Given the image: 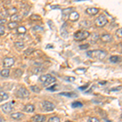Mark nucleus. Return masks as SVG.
Instances as JSON below:
<instances>
[{
    "label": "nucleus",
    "instance_id": "4",
    "mask_svg": "<svg viewBox=\"0 0 122 122\" xmlns=\"http://www.w3.org/2000/svg\"><path fill=\"white\" fill-rule=\"evenodd\" d=\"M107 23V19L104 15H100L97 19L95 20V25L98 27H103Z\"/></svg>",
    "mask_w": 122,
    "mask_h": 122
},
{
    "label": "nucleus",
    "instance_id": "6",
    "mask_svg": "<svg viewBox=\"0 0 122 122\" xmlns=\"http://www.w3.org/2000/svg\"><path fill=\"white\" fill-rule=\"evenodd\" d=\"M15 64V59L11 57H7L3 61V64L4 68H11Z\"/></svg>",
    "mask_w": 122,
    "mask_h": 122
},
{
    "label": "nucleus",
    "instance_id": "34",
    "mask_svg": "<svg viewBox=\"0 0 122 122\" xmlns=\"http://www.w3.org/2000/svg\"><path fill=\"white\" fill-rule=\"evenodd\" d=\"M86 71V68H77V69L75 70V72L76 73H84Z\"/></svg>",
    "mask_w": 122,
    "mask_h": 122
},
{
    "label": "nucleus",
    "instance_id": "43",
    "mask_svg": "<svg viewBox=\"0 0 122 122\" xmlns=\"http://www.w3.org/2000/svg\"><path fill=\"white\" fill-rule=\"evenodd\" d=\"M88 87H89V86H88V85H86V86H81V87H79V90H84L87 89Z\"/></svg>",
    "mask_w": 122,
    "mask_h": 122
},
{
    "label": "nucleus",
    "instance_id": "26",
    "mask_svg": "<svg viewBox=\"0 0 122 122\" xmlns=\"http://www.w3.org/2000/svg\"><path fill=\"white\" fill-rule=\"evenodd\" d=\"M72 107L73 108H76V107H83V104H82L81 102H73V103H72Z\"/></svg>",
    "mask_w": 122,
    "mask_h": 122
},
{
    "label": "nucleus",
    "instance_id": "41",
    "mask_svg": "<svg viewBox=\"0 0 122 122\" xmlns=\"http://www.w3.org/2000/svg\"><path fill=\"white\" fill-rule=\"evenodd\" d=\"M121 32H122V29L121 28H120L119 29H117V36H119L120 38H121V37H122Z\"/></svg>",
    "mask_w": 122,
    "mask_h": 122
},
{
    "label": "nucleus",
    "instance_id": "38",
    "mask_svg": "<svg viewBox=\"0 0 122 122\" xmlns=\"http://www.w3.org/2000/svg\"><path fill=\"white\" fill-rule=\"evenodd\" d=\"M88 47H89V44H83V45H81V46H79V48L81 49V50H85V49H87Z\"/></svg>",
    "mask_w": 122,
    "mask_h": 122
},
{
    "label": "nucleus",
    "instance_id": "1",
    "mask_svg": "<svg viewBox=\"0 0 122 122\" xmlns=\"http://www.w3.org/2000/svg\"><path fill=\"white\" fill-rule=\"evenodd\" d=\"M86 55L89 57H90V58L96 59L98 60H103L107 56V52L103 50H94L89 51L86 53Z\"/></svg>",
    "mask_w": 122,
    "mask_h": 122
},
{
    "label": "nucleus",
    "instance_id": "50",
    "mask_svg": "<svg viewBox=\"0 0 122 122\" xmlns=\"http://www.w3.org/2000/svg\"><path fill=\"white\" fill-rule=\"evenodd\" d=\"M58 7H59V6H54V7H52L51 8H57Z\"/></svg>",
    "mask_w": 122,
    "mask_h": 122
},
{
    "label": "nucleus",
    "instance_id": "9",
    "mask_svg": "<svg viewBox=\"0 0 122 122\" xmlns=\"http://www.w3.org/2000/svg\"><path fill=\"white\" fill-rule=\"evenodd\" d=\"M73 11L72 7H68V8H65L62 11V20H66L67 19L69 16V14L72 11Z\"/></svg>",
    "mask_w": 122,
    "mask_h": 122
},
{
    "label": "nucleus",
    "instance_id": "51",
    "mask_svg": "<svg viewBox=\"0 0 122 122\" xmlns=\"http://www.w3.org/2000/svg\"><path fill=\"white\" fill-rule=\"evenodd\" d=\"M105 122H112V121H108V120H106Z\"/></svg>",
    "mask_w": 122,
    "mask_h": 122
},
{
    "label": "nucleus",
    "instance_id": "33",
    "mask_svg": "<svg viewBox=\"0 0 122 122\" xmlns=\"http://www.w3.org/2000/svg\"><path fill=\"white\" fill-rule=\"evenodd\" d=\"M64 79H65V81H67L73 82L74 81H75V77H74V76H65Z\"/></svg>",
    "mask_w": 122,
    "mask_h": 122
},
{
    "label": "nucleus",
    "instance_id": "20",
    "mask_svg": "<svg viewBox=\"0 0 122 122\" xmlns=\"http://www.w3.org/2000/svg\"><path fill=\"white\" fill-rule=\"evenodd\" d=\"M99 34H98V33H94L93 34H92V36H91L90 43H93V44H94V43H95L98 40H99Z\"/></svg>",
    "mask_w": 122,
    "mask_h": 122
},
{
    "label": "nucleus",
    "instance_id": "52",
    "mask_svg": "<svg viewBox=\"0 0 122 122\" xmlns=\"http://www.w3.org/2000/svg\"><path fill=\"white\" fill-rule=\"evenodd\" d=\"M66 122H71V121H66Z\"/></svg>",
    "mask_w": 122,
    "mask_h": 122
},
{
    "label": "nucleus",
    "instance_id": "28",
    "mask_svg": "<svg viewBox=\"0 0 122 122\" xmlns=\"http://www.w3.org/2000/svg\"><path fill=\"white\" fill-rule=\"evenodd\" d=\"M58 89H59V86H58V85H56V84L54 85V86H51V87H47L46 88L47 90H49V91H52V92L56 91Z\"/></svg>",
    "mask_w": 122,
    "mask_h": 122
},
{
    "label": "nucleus",
    "instance_id": "17",
    "mask_svg": "<svg viewBox=\"0 0 122 122\" xmlns=\"http://www.w3.org/2000/svg\"><path fill=\"white\" fill-rule=\"evenodd\" d=\"M24 110H25L26 112H33L35 110V107L33 105V104H27V105H25V107H24Z\"/></svg>",
    "mask_w": 122,
    "mask_h": 122
},
{
    "label": "nucleus",
    "instance_id": "23",
    "mask_svg": "<svg viewBox=\"0 0 122 122\" xmlns=\"http://www.w3.org/2000/svg\"><path fill=\"white\" fill-rule=\"evenodd\" d=\"M25 33H26V29L24 26H19L17 28V33H19V34H24Z\"/></svg>",
    "mask_w": 122,
    "mask_h": 122
},
{
    "label": "nucleus",
    "instance_id": "24",
    "mask_svg": "<svg viewBox=\"0 0 122 122\" xmlns=\"http://www.w3.org/2000/svg\"><path fill=\"white\" fill-rule=\"evenodd\" d=\"M109 60H110L111 62H112V63H117V62H119V61L121 60V58H120L119 56H113L110 57Z\"/></svg>",
    "mask_w": 122,
    "mask_h": 122
},
{
    "label": "nucleus",
    "instance_id": "11",
    "mask_svg": "<svg viewBox=\"0 0 122 122\" xmlns=\"http://www.w3.org/2000/svg\"><path fill=\"white\" fill-rule=\"evenodd\" d=\"M68 19H69L71 21H72V22H75V21H76L78 19H79V14H78L76 11H72L69 14Z\"/></svg>",
    "mask_w": 122,
    "mask_h": 122
},
{
    "label": "nucleus",
    "instance_id": "37",
    "mask_svg": "<svg viewBox=\"0 0 122 122\" xmlns=\"http://www.w3.org/2000/svg\"><path fill=\"white\" fill-rule=\"evenodd\" d=\"M44 69H43L42 68H41V67H38V68H36L34 69V71H33V72H34V73H38V72H42V71H43Z\"/></svg>",
    "mask_w": 122,
    "mask_h": 122
},
{
    "label": "nucleus",
    "instance_id": "46",
    "mask_svg": "<svg viewBox=\"0 0 122 122\" xmlns=\"http://www.w3.org/2000/svg\"><path fill=\"white\" fill-rule=\"evenodd\" d=\"M46 48H54V46L51 44H48V45H46Z\"/></svg>",
    "mask_w": 122,
    "mask_h": 122
},
{
    "label": "nucleus",
    "instance_id": "12",
    "mask_svg": "<svg viewBox=\"0 0 122 122\" xmlns=\"http://www.w3.org/2000/svg\"><path fill=\"white\" fill-rule=\"evenodd\" d=\"M101 40L104 42H110L113 40V38L112 35L107 34V33H105V34H103L101 36Z\"/></svg>",
    "mask_w": 122,
    "mask_h": 122
},
{
    "label": "nucleus",
    "instance_id": "42",
    "mask_svg": "<svg viewBox=\"0 0 122 122\" xmlns=\"http://www.w3.org/2000/svg\"><path fill=\"white\" fill-rule=\"evenodd\" d=\"M121 86H120V87H117V88H113V89H111L110 90V91L113 92V91H119V90H121Z\"/></svg>",
    "mask_w": 122,
    "mask_h": 122
},
{
    "label": "nucleus",
    "instance_id": "13",
    "mask_svg": "<svg viewBox=\"0 0 122 122\" xmlns=\"http://www.w3.org/2000/svg\"><path fill=\"white\" fill-rule=\"evenodd\" d=\"M99 11V10L98 8H95V7H89V8H87L86 10V12L87 13L88 15H96Z\"/></svg>",
    "mask_w": 122,
    "mask_h": 122
},
{
    "label": "nucleus",
    "instance_id": "48",
    "mask_svg": "<svg viewBox=\"0 0 122 122\" xmlns=\"http://www.w3.org/2000/svg\"><path fill=\"white\" fill-rule=\"evenodd\" d=\"M0 122H4V120H3V117H0Z\"/></svg>",
    "mask_w": 122,
    "mask_h": 122
},
{
    "label": "nucleus",
    "instance_id": "16",
    "mask_svg": "<svg viewBox=\"0 0 122 122\" xmlns=\"http://www.w3.org/2000/svg\"><path fill=\"white\" fill-rule=\"evenodd\" d=\"M60 95H62V96H65V97H68V98H76L77 97V94L74 92H63V93H60Z\"/></svg>",
    "mask_w": 122,
    "mask_h": 122
},
{
    "label": "nucleus",
    "instance_id": "7",
    "mask_svg": "<svg viewBox=\"0 0 122 122\" xmlns=\"http://www.w3.org/2000/svg\"><path fill=\"white\" fill-rule=\"evenodd\" d=\"M42 108L46 112H51L55 109V105L50 101H44L42 103Z\"/></svg>",
    "mask_w": 122,
    "mask_h": 122
},
{
    "label": "nucleus",
    "instance_id": "30",
    "mask_svg": "<svg viewBox=\"0 0 122 122\" xmlns=\"http://www.w3.org/2000/svg\"><path fill=\"white\" fill-rule=\"evenodd\" d=\"M23 74V71L21 69H16L15 71V73H14V76L15 77H20V76H21Z\"/></svg>",
    "mask_w": 122,
    "mask_h": 122
},
{
    "label": "nucleus",
    "instance_id": "10",
    "mask_svg": "<svg viewBox=\"0 0 122 122\" xmlns=\"http://www.w3.org/2000/svg\"><path fill=\"white\" fill-rule=\"evenodd\" d=\"M67 26H68L67 23H64L62 26H61V28H60V35L64 38H68V31H67Z\"/></svg>",
    "mask_w": 122,
    "mask_h": 122
},
{
    "label": "nucleus",
    "instance_id": "32",
    "mask_svg": "<svg viewBox=\"0 0 122 122\" xmlns=\"http://www.w3.org/2000/svg\"><path fill=\"white\" fill-rule=\"evenodd\" d=\"M48 122H60V119L58 117H52L48 120Z\"/></svg>",
    "mask_w": 122,
    "mask_h": 122
},
{
    "label": "nucleus",
    "instance_id": "14",
    "mask_svg": "<svg viewBox=\"0 0 122 122\" xmlns=\"http://www.w3.org/2000/svg\"><path fill=\"white\" fill-rule=\"evenodd\" d=\"M33 121L34 122H43L46 121V117L43 115H36L33 117Z\"/></svg>",
    "mask_w": 122,
    "mask_h": 122
},
{
    "label": "nucleus",
    "instance_id": "25",
    "mask_svg": "<svg viewBox=\"0 0 122 122\" xmlns=\"http://www.w3.org/2000/svg\"><path fill=\"white\" fill-rule=\"evenodd\" d=\"M80 25H81V28H89L90 25V23L88 22L87 20H83V21H81V22Z\"/></svg>",
    "mask_w": 122,
    "mask_h": 122
},
{
    "label": "nucleus",
    "instance_id": "31",
    "mask_svg": "<svg viewBox=\"0 0 122 122\" xmlns=\"http://www.w3.org/2000/svg\"><path fill=\"white\" fill-rule=\"evenodd\" d=\"M6 12L7 13V15H13V14H15V13L16 12V9H15V7H12V8H10L8 10H7V11H6Z\"/></svg>",
    "mask_w": 122,
    "mask_h": 122
},
{
    "label": "nucleus",
    "instance_id": "2",
    "mask_svg": "<svg viewBox=\"0 0 122 122\" xmlns=\"http://www.w3.org/2000/svg\"><path fill=\"white\" fill-rule=\"evenodd\" d=\"M56 81V77L52 76L51 74H46V75H42L39 77V82H41V84L43 86L46 87L49 85L54 83V82Z\"/></svg>",
    "mask_w": 122,
    "mask_h": 122
},
{
    "label": "nucleus",
    "instance_id": "35",
    "mask_svg": "<svg viewBox=\"0 0 122 122\" xmlns=\"http://www.w3.org/2000/svg\"><path fill=\"white\" fill-rule=\"evenodd\" d=\"M88 122H99V120L96 117H90L88 120Z\"/></svg>",
    "mask_w": 122,
    "mask_h": 122
},
{
    "label": "nucleus",
    "instance_id": "19",
    "mask_svg": "<svg viewBox=\"0 0 122 122\" xmlns=\"http://www.w3.org/2000/svg\"><path fill=\"white\" fill-rule=\"evenodd\" d=\"M9 95L5 92H0V102H3L5 100L8 99Z\"/></svg>",
    "mask_w": 122,
    "mask_h": 122
},
{
    "label": "nucleus",
    "instance_id": "45",
    "mask_svg": "<svg viewBox=\"0 0 122 122\" xmlns=\"http://www.w3.org/2000/svg\"><path fill=\"white\" fill-rule=\"evenodd\" d=\"M6 22H7V20L5 19H0V24H4Z\"/></svg>",
    "mask_w": 122,
    "mask_h": 122
},
{
    "label": "nucleus",
    "instance_id": "36",
    "mask_svg": "<svg viewBox=\"0 0 122 122\" xmlns=\"http://www.w3.org/2000/svg\"><path fill=\"white\" fill-rule=\"evenodd\" d=\"M33 30L34 31H41V30H43V28L41 26H38V25H36L33 28Z\"/></svg>",
    "mask_w": 122,
    "mask_h": 122
},
{
    "label": "nucleus",
    "instance_id": "15",
    "mask_svg": "<svg viewBox=\"0 0 122 122\" xmlns=\"http://www.w3.org/2000/svg\"><path fill=\"white\" fill-rule=\"evenodd\" d=\"M11 117L12 118L13 120H21L22 118L25 117V114L21 113V112H15V113L11 114Z\"/></svg>",
    "mask_w": 122,
    "mask_h": 122
},
{
    "label": "nucleus",
    "instance_id": "3",
    "mask_svg": "<svg viewBox=\"0 0 122 122\" xmlns=\"http://www.w3.org/2000/svg\"><path fill=\"white\" fill-rule=\"evenodd\" d=\"M90 33L87 31H77L74 34V38L76 41H83L84 39H86L90 37Z\"/></svg>",
    "mask_w": 122,
    "mask_h": 122
},
{
    "label": "nucleus",
    "instance_id": "18",
    "mask_svg": "<svg viewBox=\"0 0 122 122\" xmlns=\"http://www.w3.org/2000/svg\"><path fill=\"white\" fill-rule=\"evenodd\" d=\"M22 18L20 15L17 14V13H15V14L11 15V22H17V21H20Z\"/></svg>",
    "mask_w": 122,
    "mask_h": 122
},
{
    "label": "nucleus",
    "instance_id": "8",
    "mask_svg": "<svg viewBox=\"0 0 122 122\" xmlns=\"http://www.w3.org/2000/svg\"><path fill=\"white\" fill-rule=\"evenodd\" d=\"M14 104V102H11V103H4L3 105H2V110L3 111V112L5 113H9L11 112V110L13 109V105Z\"/></svg>",
    "mask_w": 122,
    "mask_h": 122
},
{
    "label": "nucleus",
    "instance_id": "49",
    "mask_svg": "<svg viewBox=\"0 0 122 122\" xmlns=\"http://www.w3.org/2000/svg\"><path fill=\"white\" fill-rule=\"evenodd\" d=\"M106 83H107V82H106V81H103V82H100V83H99V84L103 85V84H106Z\"/></svg>",
    "mask_w": 122,
    "mask_h": 122
},
{
    "label": "nucleus",
    "instance_id": "27",
    "mask_svg": "<svg viewBox=\"0 0 122 122\" xmlns=\"http://www.w3.org/2000/svg\"><path fill=\"white\" fill-rule=\"evenodd\" d=\"M30 89L31 90H32L33 92H34V93H37V94H38V93H40V88L38 87V86H30Z\"/></svg>",
    "mask_w": 122,
    "mask_h": 122
},
{
    "label": "nucleus",
    "instance_id": "40",
    "mask_svg": "<svg viewBox=\"0 0 122 122\" xmlns=\"http://www.w3.org/2000/svg\"><path fill=\"white\" fill-rule=\"evenodd\" d=\"M47 24H48V25H50L51 29H55V25L53 24V22H52L51 20H49L48 22H47Z\"/></svg>",
    "mask_w": 122,
    "mask_h": 122
},
{
    "label": "nucleus",
    "instance_id": "47",
    "mask_svg": "<svg viewBox=\"0 0 122 122\" xmlns=\"http://www.w3.org/2000/svg\"><path fill=\"white\" fill-rule=\"evenodd\" d=\"M33 18H38L39 20L40 19V16H38V15H32V16H31V19H33Z\"/></svg>",
    "mask_w": 122,
    "mask_h": 122
},
{
    "label": "nucleus",
    "instance_id": "21",
    "mask_svg": "<svg viewBox=\"0 0 122 122\" xmlns=\"http://www.w3.org/2000/svg\"><path fill=\"white\" fill-rule=\"evenodd\" d=\"M0 75L2 76H3V77H7V76L10 75V70L8 68H4V69H3L1 71Z\"/></svg>",
    "mask_w": 122,
    "mask_h": 122
},
{
    "label": "nucleus",
    "instance_id": "44",
    "mask_svg": "<svg viewBox=\"0 0 122 122\" xmlns=\"http://www.w3.org/2000/svg\"><path fill=\"white\" fill-rule=\"evenodd\" d=\"M32 51H33V49H29V50H27V51H25V54L26 55H30L31 53L30 52H32Z\"/></svg>",
    "mask_w": 122,
    "mask_h": 122
},
{
    "label": "nucleus",
    "instance_id": "39",
    "mask_svg": "<svg viewBox=\"0 0 122 122\" xmlns=\"http://www.w3.org/2000/svg\"><path fill=\"white\" fill-rule=\"evenodd\" d=\"M5 33V29L3 25H0V36L1 35H3Z\"/></svg>",
    "mask_w": 122,
    "mask_h": 122
},
{
    "label": "nucleus",
    "instance_id": "5",
    "mask_svg": "<svg viewBox=\"0 0 122 122\" xmlns=\"http://www.w3.org/2000/svg\"><path fill=\"white\" fill-rule=\"evenodd\" d=\"M16 95L17 97L20 98V99H26L29 96V92L28 91V90L25 89L24 87H21L17 90L16 92Z\"/></svg>",
    "mask_w": 122,
    "mask_h": 122
},
{
    "label": "nucleus",
    "instance_id": "29",
    "mask_svg": "<svg viewBox=\"0 0 122 122\" xmlns=\"http://www.w3.org/2000/svg\"><path fill=\"white\" fill-rule=\"evenodd\" d=\"M17 26H18V23L17 22H11L7 25V27H8L10 29H13L16 28Z\"/></svg>",
    "mask_w": 122,
    "mask_h": 122
},
{
    "label": "nucleus",
    "instance_id": "22",
    "mask_svg": "<svg viewBox=\"0 0 122 122\" xmlns=\"http://www.w3.org/2000/svg\"><path fill=\"white\" fill-rule=\"evenodd\" d=\"M14 46L15 48L19 49V50H21V49H23L24 47H25V44H24V42H15L14 43Z\"/></svg>",
    "mask_w": 122,
    "mask_h": 122
}]
</instances>
